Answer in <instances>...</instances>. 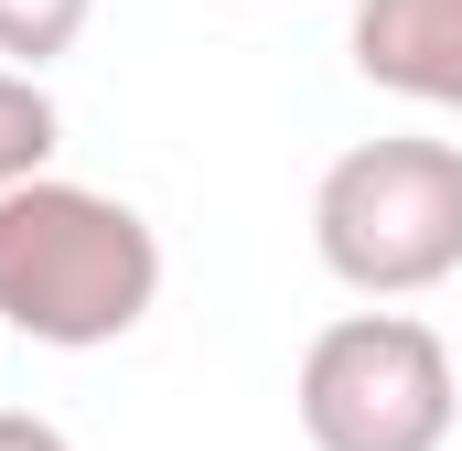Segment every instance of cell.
<instances>
[{"label":"cell","mask_w":462,"mask_h":451,"mask_svg":"<svg viewBox=\"0 0 462 451\" xmlns=\"http://www.w3.org/2000/svg\"><path fill=\"white\" fill-rule=\"evenodd\" d=\"M162 301V236L140 205H118L97 183H11L0 194V323L54 354H87L151 323Z\"/></svg>","instance_id":"obj_1"},{"label":"cell","mask_w":462,"mask_h":451,"mask_svg":"<svg viewBox=\"0 0 462 451\" xmlns=\"http://www.w3.org/2000/svg\"><path fill=\"white\" fill-rule=\"evenodd\" d=\"M312 247L365 301H409L462 269V140H355L312 183Z\"/></svg>","instance_id":"obj_2"},{"label":"cell","mask_w":462,"mask_h":451,"mask_svg":"<svg viewBox=\"0 0 462 451\" xmlns=\"http://www.w3.org/2000/svg\"><path fill=\"white\" fill-rule=\"evenodd\" d=\"M301 441L312 451H441L452 441V354L409 312H345L301 354Z\"/></svg>","instance_id":"obj_3"},{"label":"cell","mask_w":462,"mask_h":451,"mask_svg":"<svg viewBox=\"0 0 462 451\" xmlns=\"http://www.w3.org/2000/svg\"><path fill=\"white\" fill-rule=\"evenodd\" d=\"M355 76L409 97V108H462V0H355Z\"/></svg>","instance_id":"obj_4"},{"label":"cell","mask_w":462,"mask_h":451,"mask_svg":"<svg viewBox=\"0 0 462 451\" xmlns=\"http://www.w3.org/2000/svg\"><path fill=\"white\" fill-rule=\"evenodd\" d=\"M54 140H65V118H54V97H43V76L0 65V194L32 183V172L54 161Z\"/></svg>","instance_id":"obj_5"},{"label":"cell","mask_w":462,"mask_h":451,"mask_svg":"<svg viewBox=\"0 0 462 451\" xmlns=\"http://www.w3.org/2000/svg\"><path fill=\"white\" fill-rule=\"evenodd\" d=\"M87 11H97V0H0V65H22V76H43L54 54H76V32H87Z\"/></svg>","instance_id":"obj_6"},{"label":"cell","mask_w":462,"mask_h":451,"mask_svg":"<svg viewBox=\"0 0 462 451\" xmlns=\"http://www.w3.org/2000/svg\"><path fill=\"white\" fill-rule=\"evenodd\" d=\"M0 451H76L54 419H32V409H0Z\"/></svg>","instance_id":"obj_7"}]
</instances>
